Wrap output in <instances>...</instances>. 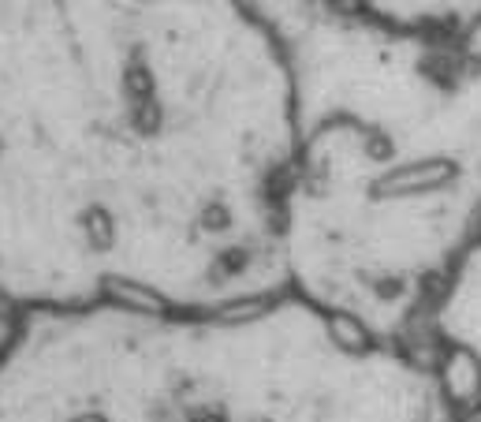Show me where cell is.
<instances>
[{
	"label": "cell",
	"mask_w": 481,
	"mask_h": 422,
	"mask_svg": "<svg viewBox=\"0 0 481 422\" xmlns=\"http://www.w3.org/2000/svg\"><path fill=\"white\" fill-rule=\"evenodd\" d=\"M291 90L243 0H0V303L291 292Z\"/></svg>",
	"instance_id": "obj_1"
},
{
	"label": "cell",
	"mask_w": 481,
	"mask_h": 422,
	"mask_svg": "<svg viewBox=\"0 0 481 422\" xmlns=\"http://www.w3.org/2000/svg\"><path fill=\"white\" fill-rule=\"evenodd\" d=\"M243 5L291 90V292L410 344L481 235V0Z\"/></svg>",
	"instance_id": "obj_2"
},
{
	"label": "cell",
	"mask_w": 481,
	"mask_h": 422,
	"mask_svg": "<svg viewBox=\"0 0 481 422\" xmlns=\"http://www.w3.org/2000/svg\"><path fill=\"white\" fill-rule=\"evenodd\" d=\"M358 355L363 337L295 292L202 314L26 311L0 355V422H317Z\"/></svg>",
	"instance_id": "obj_3"
},
{
	"label": "cell",
	"mask_w": 481,
	"mask_h": 422,
	"mask_svg": "<svg viewBox=\"0 0 481 422\" xmlns=\"http://www.w3.org/2000/svg\"><path fill=\"white\" fill-rule=\"evenodd\" d=\"M15 321H19V314L8 303H0V355H5V348H8V340L15 333Z\"/></svg>",
	"instance_id": "obj_4"
}]
</instances>
